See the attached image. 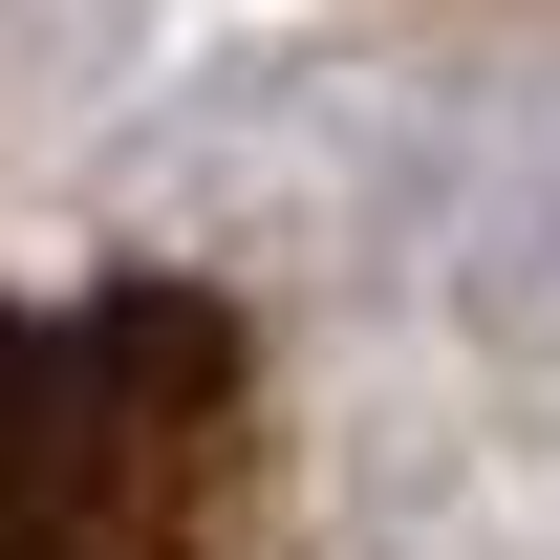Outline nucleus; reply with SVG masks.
I'll return each instance as SVG.
<instances>
[{
    "mask_svg": "<svg viewBox=\"0 0 560 560\" xmlns=\"http://www.w3.org/2000/svg\"><path fill=\"white\" fill-rule=\"evenodd\" d=\"M0 560H280V366L215 280H0Z\"/></svg>",
    "mask_w": 560,
    "mask_h": 560,
    "instance_id": "obj_1",
    "label": "nucleus"
}]
</instances>
